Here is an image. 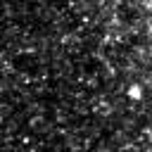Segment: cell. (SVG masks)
Returning <instances> with one entry per match:
<instances>
[{
	"label": "cell",
	"instance_id": "6da1fadb",
	"mask_svg": "<svg viewBox=\"0 0 152 152\" xmlns=\"http://www.w3.org/2000/svg\"><path fill=\"white\" fill-rule=\"evenodd\" d=\"M128 95H131L133 100H140V97H142V90H140V86H131V88H128Z\"/></svg>",
	"mask_w": 152,
	"mask_h": 152
}]
</instances>
